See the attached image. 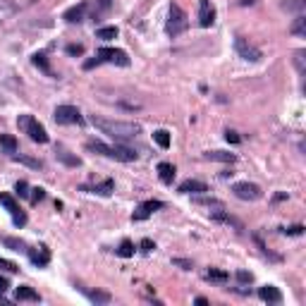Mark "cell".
Instances as JSON below:
<instances>
[{
	"label": "cell",
	"instance_id": "17",
	"mask_svg": "<svg viewBox=\"0 0 306 306\" xmlns=\"http://www.w3.org/2000/svg\"><path fill=\"white\" fill-rule=\"evenodd\" d=\"M210 218L216 220V222H225V225H232L234 230H244V225H242V220H237L234 216H228L225 210H216Z\"/></svg>",
	"mask_w": 306,
	"mask_h": 306
},
{
	"label": "cell",
	"instance_id": "46",
	"mask_svg": "<svg viewBox=\"0 0 306 306\" xmlns=\"http://www.w3.org/2000/svg\"><path fill=\"white\" fill-rule=\"evenodd\" d=\"M96 65H100L98 58H96V60H86V62H84V70H94Z\"/></svg>",
	"mask_w": 306,
	"mask_h": 306
},
{
	"label": "cell",
	"instance_id": "10",
	"mask_svg": "<svg viewBox=\"0 0 306 306\" xmlns=\"http://www.w3.org/2000/svg\"><path fill=\"white\" fill-rule=\"evenodd\" d=\"M213 22H216V8H213V2L210 0H198V24L208 29Z\"/></svg>",
	"mask_w": 306,
	"mask_h": 306
},
{
	"label": "cell",
	"instance_id": "38",
	"mask_svg": "<svg viewBox=\"0 0 306 306\" xmlns=\"http://www.w3.org/2000/svg\"><path fill=\"white\" fill-rule=\"evenodd\" d=\"M67 53L70 55H84V46L82 44H70L67 46Z\"/></svg>",
	"mask_w": 306,
	"mask_h": 306
},
{
	"label": "cell",
	"instance_id": "18",
	"mask_svg": "<svg viewBox=\"0 0 306 306\" xmlns=\"http://www.w3.org/2000/svg\"><path fill=\"white\" fill-rule=\"evenodd\" d=\"M17 302H41V296L32 287H17Z\"/></svg>",
	"mask_w": 306,
	"mask_h": 306
},
{
	"label": "cell",
	"instance_id": "43",
	"mask_svg": "<svg viewBox=\"0 0 306 306\" xmlns=\"http://www.w3.org/2000/svg\"><path fill=\"white\" fill-rule=\"evenodd\" d=\"M225 139L232 142V144H240V134H237V132H232V130H228L225 132Z\"/></svg>",
	"mask_w": 306,
	"mask_h": 306
},
{
	"label": "cell",
	"instance_id": "48",
	"mask_svg": "<svg viewBox=\"0 0 306 306\" xmlns=\"http://www.w3.org/2000/svg\"><path fill=\"white\" fill-rule=\"evenodd\" d=\"M196 304H201V306H206V304H208V299H206V296H196Z\"/></svg>",
	"mask_w": 306,
	"mask_h": 306
},
{
	"label": "cell",
	"instance_id": "34",
	"mask_svg": "<svg viewBox=\"0 0 306 306\" xmlns=\"http://www.w3.org/2000/svg\"><path fill=\"white\" fill-rule=\"evenodd\" d=\"M0 268H2V270H8V273H17V270H20V266H17V263H12V261H8V258H0Z\"/></svg>",
	"mask_w": 306,
	"mask_h": 306
},
{
	"label": "cell",
	"instance_id": "36",
	"mask_svg": "<svg viewBox=\"0 0 306 306\" xmlns=\"http://www.w3.org/2000/svg\"><path fill=\"white\" fill-rule=\"evenodd\" d=\"M34 194H29L32 196V204H38V201H44L46 198V189H41V186H36V189H32Z\"/></svg>",
	"mask_w": 306,
	"mask_h": 306
},
{
	"label": "cell",
	"instance_id": "6",
	"mask_svg": "<svg viewBox=\"0 0 306 306\" xmlns=\"http://www.w3.org/2000/svg\"><path fill=\"white\" fill-rule=\"evenodd\" d=\"M0 204L8 208V213L12 216V222H14L17 228H24V225H26V213L20 208V204H17L10 194H0Z\"/></svg>",
	"mask_w": 306,
	"mask_h": 306
},
{
	"label": "cell",
	"instance_id": "23",
	"mask_svg": "<svg viewBox=\"0 0 306 306\" xmlns=\"http://www.w3.org/2000/svg\"><path fill=\"white\" fill-rule=\"evenodd\" d=\"M32 62H34V65H36V67H38L41 72H46V74H48V76L53 74V70H50V65H48V58H46L44 53H36V55H34V58H32Z\"/></svg>",
	"mask_w": 306,
	"mask_h": 306
},
{
	"label": "cell",
	"instance_id": "2",
	"mask_svg": "<svg viewBox=\"0 0 306 306\" xmlns=\"http://www.w3.org/2000/svg\"><path fill=\"white\" fill-rule=\"evenodd\" d=\"M86 151L100 153L106 158H115V160H122V163L136 160V151L130 148V146H108V144H103V142H86Z\"/></svg>",
	"mask_w": 306,
	"mask_h": 306
},
{
	"label": "cell",
	"instance_id": "11",
	"mask_svg": "<svg viewBox=\"0 0 306 306\" xmlns=\"http://www.w3.org/2000/svg\"><path fill=\"white\" fill-rule=\"evenodd\" d=\"M160 208H163V201H158V198L144 201L142 206L136 208V213L132 216V220H136V222H139V220H146V218H148V216L153 213V210H160Z\"/></svg>",
	"mask_w": 306,
	"mask_h": 306
},
{
	"label": "cell",
	"instance_id": "35",
	"mask_svg": "<svg viewBox=\"0 0 306 306\" xmlns=\"http://www.w3.org/2000/svg\"><path fill=\"white\" fill-rule=\"evenodd\" d=\"M14 192H17V194H20L22 198H26V196H29V184H26L24 180H20V182L14 184Z\"/></svg>",
	"mask_w": 306,
	"mask_h": 306
},
{
	"label": "cell",
	"instance_id": "22",
	"mask_svg": "<svg viewBox=\"0 0 306 306\" xmlns=\"http://www.w3.org/2000/svg\"><path fill=\"white\" fill-rule=\"evenodd\" d=\"M2 244H5V246H8V249H12V252H29V249H26V244H24L22 240H17V237H2Z\"/></svg>",
	"mask_w": 306,
	"mask_h": 306
},
{
	"label": "cell",
	"instance_id": "28",
	"mask_svg": "<svg viewBox=\"0 0 306 306\" xmlns=\"http://www.w3.org/2000/svg\"><path fill=\"white\" fill-rule=\"evenodd\" d=\"M58 158H60L65 165H72V168H79V165H82V160H79L76 156H70L65 148H58Z\"/></svg>",
	"mask_w": 306,
	"mask_h": 306
},
{
	"label": "cell",
	"instance_id": "30",
	"mask_svg": "<svg viewBox=\"0 0 306 306\" xmlns=\"http://www.w3.org/2000/svg\"><path fill=\"white\" fill-rule=\"evenodd\" d=\"M96 36L103 38V41H110V38H115V36H118V26H100L98 32H96Z\"/></svg>",
	"mask_w": 306,
	"mask_h": 306
},
{
	"label": "cell",
	"instance_id": "1",
	"mask_svg": "<svg viewBox=\"0 0 306 306\" xmlns=\"http://www.w3.org/2000/svg\"><path fill=\"white\" fill-rule=\"evenodd\" d=\"M91 122H94V127H98L103 134H110V136H115V139H120V142H124V139H134L139 132H142V127L139 124H134V122H122V120H106V118H91Z\"/></svg>",
	"mask_w": 306,
	"mask_h": 306
},
{
	"label": "cell",
	"instance_id": "4",
	"mask_svg": "<svg viewBox=\"0 0 306 306\" xmlns=\"http://www.w3.org/2000/svg\"><path fill=\"white\" fill-rule=\"evenodd\" d=\"M186 26H189V22H186L184 10H182L180 5H175V2H172V5H170V12H168V24H165V32L175 38V36H180V34L186 32Z\"/></svg>",
	"mask_w": 306,
	"mask_h": 306
},
{
	"label": "cell",
	"instance_id": "14",
	"mask_svg": "<svg viewBox=\"0 0 306 306\" xmlns=\"http://www.w3.org/2000/svg\"><path fill=\"white\" fill-rule=\"evenodd\" d=\"M180 192L182 194H204L208 192L206 182H201V180H184L182 184H180Z\"/></svg>",
	"mask_w": 306,
	"mask_h": 306
},
{
	"label": "cell",
	"instance_id": "41",
	"mask_svg": "<svg viewBox=\"0 0 306 306\" xmlns=\"http://www.w3.org/2000/svg\"><path fill=\"white\" fill-rule=\"evenodd\" d=\"M0 10H17L14 0H0Z\"/></svg>",
	"mask_w": 306,
	"mask_h": 306
},
{
	"label": "cell",
	"instance_id": "32",
	"mask_svg": "<svg viewBox=\"0 0 306 306\" xmlns=\"http://www.w3.org/2000/svg\"><path fill=\"white\" fill-rule=\"evenodd\" d=\"M118 256H122V258H130V256H134V244H132L130 240H124L120 244V249H118Z\"/></svg>",
	"mask_w": 306,
	"mask_h": 306
},
{
	"label": "cell",
	"instance_id": "47",
	"mask_svg": "<svg viewBox=\"0 0 306 306\" xmlns=\"http://www.w3.org/2000/svg\"><path fill=\"white\" fill-rule=\"evenodd\" d=\"M8 287H10V282H8L5 278H0V294H5V292H8Z\"/></svg>",
	"mask_w": 306,
	"mask_h": 306
},
{
	"label": "cell",
	"instance_id": "29",
	"mask_svg": "<svg viewBox=\"0 0 306 306\" xmlns=\"http://www.w3.org/2000/svg\"><path fill=\"white\" fill-rule=\"evenodd\" d=\"M292 34H296V36H306V17L304 14H296L294 24H292Z\"/></svg>",
	"mask_w": 306,
	"mask_h": 306
},
{
	"label": "cell",
	"instance_id": "7",
	"mask_svg": "<svg viewBox=\"0 0 306 306\" xmlns=\"http://www.w3.org/2000/svg\"><path fill=\"white\" fill-rule=\"evenodd\" d=\"M98 60L100 62H110V65H120V67H127L130 65V58L124 50L120 48H100L98 50Z\"/></svg>",
	"mask_w": 306,
	"mask_h": 306
},
{
	"label": "cell",
	"instance_id": "24",
	"mask_svg": "<svg viewBox=\"0 0 306 306\" xmlns=\"http://www.w3.org/2000/svg\"><path fill=\"white\" fill-rule=\"evenodd\" d=\"M206 280L208 282H228L230 275L225 273V270H218V268H210V270H206Z\"/></svg>",
	"mask_w": 306,
	"mask_h": 306
},
{
	"label": "cell",
	"instance_id": "37",
	"mask_svg": "<svg viewBox=\"0 0 306 306\" xmlns=\"http://www.w3.org/2000/svg\"><path fill=\"white\" fill-rule=\"evenodd\" d=\"M234 278H237V282H242V284H249L254 280V275L246 273V270H237V275H234Z\"/></svg>",
	"mask_w": 306,
	"mask_h": 306
},
{
	"label": "cell",
	"instance_id": "16",
	"mask_svg": "<svg viewBox=\"0 0 306 306\" xmlns=\"http://www.w3.org/2000/svg\"><path fill=\"white\" fill-rule=\"evenodd\" d=\"M26 254H29V258H32L34 266H38V268H44V266H48V263H50V252H48L46 246H41L38 252H32V249H29Z\"/></svg>",
	"mask_w": 306,
	"mask_h": 306
},
{
	"label": "cell",
	"instance_id": "40",
	"mask_svg": "<svg viewBox=\"0 0 306 306\" xmlns=\"http://www.w3.org/2000/svg\"><path fill=\"white\" fill-rule=\"evenodd\" d=\"M302 232H304V225H292L282 230V234H302Z\"/></svg>",
	"mask_w": 306,
	"mask_h": 306
},
{
	"label": "cell",
	"instance_id": "42",
	"mask_svg": "<svg viewBox=\"0 0 306 306\" xmlns=\"http://www.w3.org/2000/svg\"><path fill=\"white\" fill-rule=\"evenodd\" d=\"M139 246H142L144 254H148V252H153V249H156V244H153L151 240H142V244H139Z\"/></svg>",
	"mask_w": 306,
	"mask_h": 306
},
{
	"label": "cell",
	"instance_id": "20",
	"mask_svg": "<svg viewBox=\"0 0 306 306\" xmlns=\"http://www.w3.org/2000/svg\"><path fill=\"white\" fill-rule=\"evenodd\" d=\"M17 146H20V144H17V139H14L12 134H0V148H2V151H8L14 156V153H17Z\"/></svg>",
	"mask_w": 306,
	"mask_h": 306
},
{
	"label": "cell",
	"instance_id": "19",
	"mask_svg": "<svg viewBox=\"0 0 306 306\" xmlns=\"http://www.w3.org/2000/svg\"><path fill=\"white\" fill-rule=\"evenodd\" d=\"M158 175H160V180H163L165 184H172V180H175V165L160 163L158 165Z\"/></svg>",
	"mask_w": 306,
	"mask_h": 306
},
{
	"label": "cell",
	"instance_id": "39",
	"mask_svg": "<svg viewBox=\"0 0 306 306\" xmlns=\"http://www.w3.org/2000/svg\"><path fill=\"white\" fill-rule=\"evenodd\" d=\"M196 204H201V206H216V208H222V204H220L218 198H196Z\"/></svg>",
	"mask_w": 306,
	"mask_h": 306
},
{
	"label": "cell",
	"instance_id": "26",
	"mask_svg": "<svg viewBox=\"0 0 306 306\" xmlns=\"http://www.w3.org/2000/svg\"><path fill=\"white\" fill-rule=\"evenodd\" d=\"M153 139H156V144H158L160 148H170V132L156 130L153 132Z\"/></svg>",
	"mask_w": 306,
	"mask_h": 306
},
{
	"label": "cell",
	"instance_id": "5",
	"mask_svg": "<svg viewBox=\"0 0 306 306\" xmlns=\"http://www.w3.org/2000/svg\"><path fill=\"white\" fill-rule=\"evenodd\" d=\"M53 118L58 124H84V118H82L79 108H74V106H58Z\"/></svg>",
	"mask_w": 306,
	"mask_h": 306
},
{
	"label": "cell",
	"instance_id": "21",
	"mask_svg": "<svg viewBox=\"0 0 306 306\" xmlns=\"http://www.w3.org/2000/svg\"><path fill=\"white\" fill-rule=\"evenodd\" d=\"M208 160H220V163H234L237 160V156H232V153H225V151H210L206 153Z\"/></svg>",
	"mask_w": 306,
	"mask_h": 306
},
{
	"label": "cell",
	"instance_id": "15",
	"mask_svg": "<svg viewBox=\"0 0 306 306\" xmlns=\"http://www.w3.org/2000/svg\"><path fill=\"white\" fill-rule=\"evenodd\" d=\"M82 192H94V194H100V196H110L115 192V182L112 180H103L96 186H82Z\"/></svg>",
	"mask_w": 306,
	"mask_h": 306
},
{
	"label": "cell",
	"instance_id": "31",
	"mask_svg": "<svg viewBox=\"0 0 306 306\" xmlns=\"http://www.w3.org/2000/svg\"><path fill=\"white\" fill-rule=\"evenodd\" d=\"M17 163H24V165H29V168H34V170H41L44 168V163L41 160H36V158H26V156H12Z\"/></svg>",
	"mask_w": 306,
	"mask_h": 306
},
{
	"label": "cell",
	"instance_id": "8",
	"mask_svg": "<svg viewBox=\"0 0 306 306\" xmlns=\"http://www.w3.org/2000/svg\"><path fill=\"white\" fill-rule=\"evenodd\" d=\"M234 48H237V53H240L244 60H249V62H258V60H261V50L254 44H249L244 36H237V38H234Z\"/></svg>",
	"mask_w": 306,
	"mask_h": 306
},
{
	"label": "cell",
	"instance_id": "3",
	"mask_svg": "<svg viewBox=\"0 0 306 306\" xmlns=\"http://www.w3.org/2000/svg\"><path fill=\"white\" fill-rule=\"evenodd\" d=\"M17 124H20V127H22L26 134H29V139H32V142H36V144H48V132H46V127L38 120H36V118H32V115H20Z\"/></svg>",
	"mask_w": 306,
	"mask_h": 306
},
{
	"label": "cell",
	"instance_id": "33",
	"mask_svg": "<svg viewBox=\"0 0 306 306\" xmlns=\"http://www.w3.org/2000/svg\"><path fill=\"white\" fill-rule=\"evenodd\" d=\"M86 296L96 304H110V294L108 292H86Z\"/></svg>",
	"mask_w": 306,
	"mask_h": 306
},
{
	"label": "cell",
	"instance_id": "27",
	"mask_svg": "<svg viewBox=\"0 0 306 306\" xmlns=\"http://www.w3.org/2000/svg\"><path fill=\"white\" fill-rule=\"evenodd\" d=\"M110 8H112V0H98V2L94 5V20H100Z\"/></svg>",
	"mask_w": 306,
	"mask_h": 306
},
{
	"label": "cell",
	"instance_id": "44",
	"mask_svg": "<svg viewBox=\"0 0 306 306\" xmlns=\"http://www.w3.org/2000/svg\"><path fill=\"white\" fill-rule=\"evenodd\" d=\"M172 263H175V266H180V268H184V270H189V268H192V261H184V258H172Z\"/></svg>",
	"mask_w": 306,
	"mask_h": 306
},
{
	"label": "cell",
	"instance_id": "13",
	"mask_svg": "<svg viewBox=\"0 0 306 306\" xmlns=\"http://www.w3.org/2000/svg\"><path fill=\"white\" fill-rule=\"evenodd\" d=\"M258 296H261L263 302H268V304H282V292L273 287V284H266L258 290Z\"/></svg>",
	"mask_w": 306,
	"mask_h": 306
},
{
	"label": "cell",
	"instance_id": "9",
	"mask_svg": "<svg viewBox=\"0 0 306 306\" xmlns=\"http://www.w3.org/2000/svg\"><path fill=\"white\" fill-rule=\"evenodd\" d=\"M232 192L242 201H256V198H261V186L252 184V182H237V184L232 186Z\"/></svg>",
	"mask_w": 306,
	"mask_h": 306
},
{
	"label": "cell",
	"instance_id": "12",
	"mask_svg": "<svg viewBox=\"0 0 306 306\" xmlns=\"http://www.w3.org/2000/svg\"><path fill=\"white\" fill-rule=\"evenodd\" d=\"M88 10V5L86 2H79V5H74V8H70V10L62 14V20L70 24H79V22H84V14H86Z\"/></svg>",
	"mask_w": 306,
	"mask_h": 306
},
{
	"label": "cell",
	"instance_id": "45",
	"mask_svg": "<svg viewBox=\"0 0 306 306\" xmlns=\"http://www.w3.org/2000/svg\"><path fill=\"white\" fill-rule=\"evenodd\" d=\"M296 67L299 72H304V50H296Z\"/></svg>",
	"mask_w": 306,
	"mask_h": 306
},
{
	"label": "cell",
	"instance_id": "25",
	"mask_svg": "<svg viewBox=\"0 0 306 306\" xmlns=\"http://www.w3.org/2000/svg\"><path fill=\"white\" fill-rule=\"evenodd\" d=\"M282 8L287 12H296V14H302V12H304V8H306V0H284Z\"/></svg>",
	"mask_w": 306,
	"mask_h": 306
}]
</instances>
